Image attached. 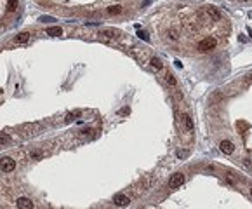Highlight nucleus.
<instances>
[{"instance_id": "nucleus-22", "label": "nucleus", "mask_w": 252, "mask_h": 209, "mask_svg": "<svg viewBox=\"0 0 252 209\" xmlns=\"http://www.w3.org/2000/svg\"><path fill=\"white\" fill-rule=\"evenodd\" d=\"M40 21H44V23H45V21H52V18H49V16L45 18V16H44V18H40Z\"/></svg>"}, {"instance_id": "nucleus-19", "label": "nucleus", "mask_w": 252, "mask_h": 209, "mask_svg": "<svg viewBox=\"0 0 252 209\" xmlns=\"http://www.w3.org/2000/svg\"><path fill=\"white\" fill-rule=\"evenodd\" d=\"M177 155H179V157H186V155H188V152H186V150H179V152H177Z\"/></svg>"}, {"instance_id": "nucleus-7", "label": "nucleus", "mask_w": 252, "mask_h": 209, "mask_svg": "<svg viewBox=\"0 0 252 209\" xmlns=\"http://www.w3.org/2000/svg\"><path fill=\"white\" fill-rule=\"evenodd\" d=\"M207 14L211 16V18H214L216 21H221L222 19V16H221V12L216 9V7H207Z\"/></svg>"}, {"instance_id": "nucleus-15", "label": "nucleus", "mask_w": 252, "mask_h": 209, "mask_svg": "<svg viewBox=\"0 0 252 209\" xmlns=\"http://www.w3.org/2000/svg\"><path fill=\"white\" fill-rule=\"evenodd\" d=\"M122 10V7H118V5H113V7H108V14H118Z\"/></svg>"}, {"instance_id": "nucleus-3", "label": "nucleus", "mask_w": 252, "mask_h": 209, "mask_svg": "<svg viewBox=\"0 0 252 209\" xmlns=\"http://www.w3.org/2000/svg\"><path fill=\"white\" fill-rule=\"evenodd\" d=\"M183 183H184V174H183V173H176V174H172L171 179H169L171 188H177V187H181Z\"/></svg>"}, {"instance_id": "nucleus-17", "label": "nucleus", "mask_w": 252, "mask_h": 209, "mask_svg": "<svg viewBox=\"0 0 252 209\" xmlns=\"http://www.w3.org/2000/svg\"><path fill=\"white\" fill-rule=\"evenodd\" d=\"M0 143H2V145H5V143H9V136H7L5 132H2V138H0Z\"/></svg>"}, {"instance_id": "nucleus-16", "label": "nucleus", "mask_w": 252, "mask_h": 209, "mask_svg": "<svg viewBox=\"0 0 252 209\" xmlns=\"http://www.w3.org/2000/svg\"><path fill=\"white\" fill-rule=\"evenodd\" d=\"M137 37H139L141 40H144V42H148V39H150V37H148V33H146V31H143V30L137 31Z\"/></svg>"}, {"instance_id": "nucleus-1", "label": "nucleus", "mask_w": 252, "mask_h": 209, "mask_svg": "<svg viewBox=\"0 0 252 209\" xmlns=\"http://www.w3.org/2000/svg\"><path fill=\"white\" fill-rule=\"evenodd\" d=\"M216 45H217V42L214 39H205V40H202V42H198V51L207 52V51H212Z\"/></svg>"}, {"instance_id": "nucleus-2", "label": "nucleus", "mask_w": 252, "mask_h": 209, "mask_svg": "<svg viewBox=\"0 0 252 209\" xmlns=\"http://www.w3.org/2000/svg\"><path fill=\"white\" fill-rule=\"evenodd\" d=\"M16 169V160H12L10 157H4L2 159V173H12Z\"/></svg>"}, {"instance_id": "nucleus-18", "label": "nucleus", "mask_w": 252, "mask_h": 209, "mask_svg": "<svg viewBox=\"0 0 252 209\" xmlns=\"http://www.w3.org/2000/svg\"><path fill=\"white\" fill-rule=\"evenodd\" d=\"M78 115H80V112H73V113H70V115L66 117V120L70 122V120H73V117H78Z\"/></svg>"}, {"instance_id": "nucleus-5", "label": "nucleus", "mask_w": 252, "mask_h": 209, "mask_svg": "<svg viewBox=\"0 0 252 209\" xmlns=\"http://www.w3.org/2000/svg\"><path fill=\"white\" fill-rule=\"evenodd\" d=\"M16 206L21 208V209H31L33 208V202H31V199H28V197H19L18 202H16Z\"/></svg>"}, {"instance_id": "nucleus-11", "label": "nucleus", "mask_w": 252, "mask_h": 209, "mask_svg": "<svg viewBox=\"0 0 252 209\" xmlns=\"http://www.w3.org/2000/svg\"><path fill=\"white\" fill-rule=\"evenodd\" d=\"M151 66H153L155 70H162V68H163L162 60H160V58H151Z\"/></svg>"}, {"instance_id": "nucleus-13", "label": "nucleus", "mask_w": 252, "mask_h": 209, "mask_svg": "<svg viewBox=\"0 0 252 209\" xmlns=\"http://www.w3.org/2000/svg\"><path fill=\"white\" fill-rule=\"evenodd\" d=\"M16 7H18V0H7V10H16Z\"/></svg>"}, {"instance_id": "nucleus-12", "label": "nucleus", "mask_w": 252, "mask_h": 209, "mask_svg": "<svg viewBox=\"0 0 252 209\" xmlns=\"http://www.w3.org/2000/svg\"><path fill=\"white\" fill-rule=\"evenodd\" d=\"M42 157H44V153H42V152H38V150H33V152H30V159H31V160L42 159Z\"/></svg>"}, {"instance_id": "nucleus-6", "label": "nucleus", "mask_w": 252, "mask_h": 209, "mask_svg": "<svg viewBox=\"0 0 252 209\" xmlns=\"http://www.w3.org/2000/svg\"><path fill=\"white\" fill-rule=\"evenodd\" d=\"M113 200H115V204L117 206H129V197L127 195H123V193H117L115 197H113Z\"/></svg>"}, {"instance_id": "nucleus-8", "label": "nucleus", "mask_w": 252, "mask_h": 209, "mask_svg": "<svg viewBox=\"0 0 252 209\" xmlns=\"http://www.w3.org/2000/svg\"><path fill=\"white\" fill-rule=\"evenodd\" d=\"M28 39H30V33H28V31H23L19 35H16L14 42H16V44H24V42H28Z\"/></svg>"}, {"instance_id": "nucleus-21", "label": "nucleus", "mask_w": 252, "mask_h": 209, "mask_svg": "<svg viewBox=\"0 0 252 209\" xmlns=\"http://www.w3.org/2000/svg\"><path fill=\"white\" fill-rule=\"evenodd\" d=\"M245 82H247V84H252V75H247V79H245Z\"/></svg>"}, {"instance_id": "nucleus-23", "label": "nucleus", "mask_w": 252, "mask_h": 209, "mask_svg": "<svg viewBox=\"0 0 252 209\" xmlns=\"http://www.w3.org/2000/svg\"><path fill=\"white\" fill-rule=\"evenodd\" d=\"M151 2H153V0H146V2H144V5H148V4H151Z\"/></svg>"}, {"instance_id": "nucleus-25", "label": "nucleus", "mask_w": 252, "mask_h": 209, "mask_svg": "<svg viewBox=\"0 0 252 209\" xmlns=\"http://www.w3.org/2000/svg\"><path fill=\"white\" fill-rule=\"evenodd\" d=\"M251 195H252V188H251Z\"/></svg>"}, {"instance_id": "nucleus-24", "label": "nucleus", "mask_w": 252, "mask_h": 209, "mask_svg": "<svg viewBox=\"0 0 252 209\" xmlns=\"http://www.w3.org/2000/svg\"><path fill=\"white\" fill-rule=\"evenodd\" d=\"M240 2H247V0H240Z\"/></svg>"}, {"instance_id": "nucleus-14", "label": "nucleus", "mask_w": 252, "mask_h": 209, "mask_svg": "<svg viewBox=\"0 0 252 209\" xmlns=\"http://www.w3.org/2000/svg\"><path fill=\"white\" fill-rule=\"evenodd\" d=\"M165 80H167V84H171L172 87H176V79H174L172 73H165Z\"/></svg>"}, {"instance_id": "nucleus-20", "label": "nucleus", "mask_w": 252, "mask_h": 209, "mask_svg": "<svg viewBox=\"0 0 252 209\" xmlns=\"http://www.w3.org/2000/svg\"><path fill=\"white\" fill-rule=\"evenodd\" d=\"M169 35H171V39H172V40H176V39H177V31H176V30H172L171 33H169Z\"/></svg>"}, {"instance_id": "nucleus-10", "label": "nucleus", "mask_w": 252, "mask_h": 209, "mask_svg": "<svg viewBox=\"0 0 252 209\" xmlns=\"http://www.w3.org/2000/svg\"><path fill=\"white\" fill-rule=\"evenodd\" d=\"M183 122H184V127H186V131H188V132H191V131H193V122H191V119H190L188 115H184V117H183Z\"/></svg>"}, {"instance_id": "nucleus-4", "label": "nucleus", "mask_w": 252, "mask_h": 209, "mask_svg": "<svg viewBox=\"0 0 252 209\" xmlns=\"http://www.w3.org/2000/svg\"><path fill=\"white\" fill-rule=\"evenodd\" d=\"M219 148H221L222 153H226V155H230V153H233L235 152V145H233L231 141H228V139H224V141H221V145H219Z\"/></svg>"}, {"instance_id": "nucleus-9", "label": "nucleus", "mask_w": 252, "mask_h": 209, "mask_svg": "<svg viewBox=\"0 0 252 209\" xmlns=\"http://www.w3.org/2000/svg\"><path fill=\"white\" fill-rule=\"evenodd\" d=\"M61 33H63V30H61L59 26H50V28H47V35H50V37H59Z\"/></svg>"}]
</instances>
